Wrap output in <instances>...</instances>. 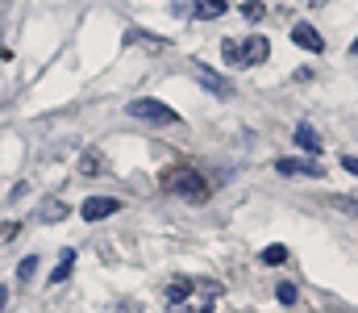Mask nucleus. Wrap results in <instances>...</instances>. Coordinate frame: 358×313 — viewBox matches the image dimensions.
I'll return each instance as SVG.
<instances>
[{
    "label": "nucleus",
    "instance_id": "f257e3e1",
    "mask_svg": "<svg viewBox=\"0 0 358 313\" xmlns=\"http://www.w3.org/2000/svg\"><path fill=\"white\" fill-rule=\"evenodd\" d=\"M163 193H176L183 201L200 205V201H208V180L196 167H167L163 172Z\"/></svg>",
    "mask_w": 358,
    "mask_h": 313
},
{
    "label": "nucleus",
    "instance_id": "f03ea898",
    "mask_svg": "<svg viewBox=\"0 0 358 313\" xmlns=\"http://www.w3.org/2000/svg\"><path fill=\"white\" fill-rule=\"evenodd\" d=\"M129 117H138V121H155V125H176L179 113L171 104L163 101H134L129 104Z\"/></svg>",
    "mask_w": 358,
    "mask_h": 313
},
{
    "label": "nucleus",
    "instance_id": "7ed1b4c3",
    "mask_svg": "<svg viewBox=\"0 0 358 313\" xmlns=\"http://www.w3.org/2000/svg\"><path fill=\"white\" fill-rule=\"evenodd\" d=\"M187 71H192V76H196L208 92H217V97H229V92H234V88H229V84H225V80H221L208 63H200V59H187Z\"/></svg>",
    "mask_w": 358,
    "mask_h": 313
},
{
    "label": "nucleus",
    "instance_id": "20e7f679",
    "mask_svg": "<svg viewBox=\"0 0 358 313\" xmlns=\"http://www.w3.org/2000/svg\"><path fill=\"white\" fill-rule=\"evenodd\" d=\"M113 213H121V201H113V197H88V201L80 205V217H84V221H104V217H113Z\"/></svg>",
    "mask_w": 358,
    "mask_h": 313
},
{
    "label": "nucleus",
    "instance_id": "39448f33",
    "mask_svg": "<svg viewBox=\"0 0 358 313\" xmlns=\"http://www.w3.org/2000/svg\"><path fill=\"white\" fill-rule=\"evenodd\" d=\"M275 172L279 176H300V180H321V163H313V159H279Z\"/></svg>",
    "mask_w": 358,
    "mask_h": 313
},
{
    "label": "nucleus",
    "instance_id": "423d86ee",
    "mask_svg": "<svg viewBox=\"0 0 358 313\" xmlns=\"http://www.w3.org/2000/svg\"><path fill=\"white\" fill-rule=\"evenodd\" d=\"M292 42H296V46H304V50H313V55H321V50H325V38H321L308 21H296V25H292Z\"/></svg>",
    "mask_w": 358,
    "mask_h": 313
},
{
    "label": "nucleus",
    "instance_id": "0eeeda50",
    "mask_svg": "<svg viewBox=\"0 0 358 313\" xmlns=\"http://www.w3.org/2000/svg\"><path fill=\"white\" fill-rule=\"evenodd\" d=\"M267 55H271V42H267V38H250V42H242V67L267 63Z\"/></svg>",
    "mask_w": 358,
    "mask_h": 313
},
{
    "label": "nucleus",
    "instance_id": "6e6552de",
    "mask_svg": "<svg viewBox=\"0 0 358 313\" xmlns=\"http://www.w3.org/2000/svg\"><path fill=\"white\" fill-rule=\"evenodd\" d=\"M296 146H300V151H308V155H317V151H321L317 130H313V125H296Z\"/></svg>",
    "mask_w": 358,
    "mask_h": 313
},
{
    "label": "nucleus",
    "instance_id": "1a4fd4ad",
    "mask_svg": "<svg viewBox=\"0 0 358 313\" xmlns=\"http://www.w3.org/2000/svg\"><path fill=\"white\" fill-rule=\"evenodd\" d=\"M71 267H76V251L67 246V251L59 255V263H55V272H50V284H63V280L71 276Z\"/></svg>",
    "mask_w": 358,
    "mask_h": 313
},
{
    "label": "nucleus",
    "instance_id": "9d476101",
    "mask_svg": "<svg viewBox=\"0 0 358 313\" xmlns=\"http://www.w3.org/2000/svg\"><path fill=\"white\" fill-rule=\"evenodd\" d=\"M67 213H71V209L63 205V201H42V205H38V221H63Z\"/></svg>",
    "mask_w": 358,
    "mask_h": 313
},
{
    "label": "nucleus",
    "instance_id": "9b49d317",
    "mask_svg": "<svg viewBox=\"0 0 358 313\" xmlns=\"http://www.w3.org/2000/svg\"><path fill=\"white\" fill-rule=\"evenodd\" d=\"M100 172H104V155L84 151V155H80V176H100Z\"/></svg>",
    "mask_w": 358,
    "mask_h": 313
},
{
    "label": "nucleus",
    "instance_id": "f8f14e48",
    "mask_svg": "<svg viewBox=\"0 0 358 313\" xmlns=\"http://www.w3.org/2000/svg\"><path fill=\"white\" fill-rule=\"evenodd\" d=\"M192 13H196V17H204V21H213V17H221V13H225V0H196V4H192Z\"/></svg>",
    "mask_w": 358,
    "mask_h": 313
},
{
    "label": "nucleus",
    "instance_id": "ddd939ff",
    "mask_svg": "<svg viewBox=\"0 0 358 313\" xmlns=\"http://www.w3.org/2000/svg\"><path fill=\"white\" fill-rule=\"evenodd\" d=\"M192 288H196L192 280H171V284H167V301H183V297H192Z\"/></svg>",
    "mask_w": 358,
    "mask_h": 313
},
{
    "label": "nucleus",
    "instance_id": "4468645a",
    "mask_svg": "<svg viewBox=\"0 0 358 313\" xmlns=\"http://www.w3.org/2000/svg\"><path fill=\"white\" fill-rule=\"evenodd\" d=\"M242 17H246V21H263V17H267V4H263V0H246V4H242Z\"/></svg>",
    "mask_w": 358,
    "mask_h": 313
},
{
    "label": "nucleus",
    "instance_id": "2eb2a0df",
    "mask_svg": "<svg viewBox=\"0 0 358 313\" xmlns=\"http://www.w3.org/2000/svg\"><path fill=\"white\" fill-rule=\"evenodd\" d=\"M283 259H287V246H267V251H263V263H267V267H279Z\"/></svg>",
    "mask_w": 358,
    "mask_h": 313
},
{
    "label": "nucleus",
    "instance_id": "dca6fc26",
    "mask_svg": "<svg viewBox=\"0 0 358 313\" xmlns=\"http://www.w3.org/2000/svg\"><path fill=\"white\" fill-rule=\"evenodd\" d=\"M221 50H225V59H229V63H238V67H242V42H221Z\"/></svg>",
    "mask_w": 358,
    "mask_h": 313
},
{
    "label": "nucleus",
    "instance_id": "f3484780",
    "mask_svg": "<svg viewBox=\"0 0 358 313\" xmlns=\"http://www.w3.org/2000/svg\"><path fill=\"white\" fill-rule=\"evenodd\" d=\"M34 272H38V259H34V255H29V259H21V263H17V280H29V276H34Z\"/></svg>",
    "mask_w": 358,
    "mask_h": 313
},
{
    "label": "nucleus",
    "instance_id": "a211bd4d",
    "mask_svg": "<svg viewBox=\"0 0 358 313\" xmlns=\"http://www.w3.org/2000/svg\"><path fill=\"white\" fill-rule=\"evenodd\" d=\"M275 293H279V301H283V305H292V301H296V288H292V284H279Z\"/></svg>",
    "mask_w": 358,
    "mask_h": 313
},
{
    "label": "nucleus",
    "instance_id": "6ab92c4d",
    "mask_svg": "<svg viewBox=\"0 0 358 313\" xmlns=\"http://www.w3.org/2000/svg\"><path fill=\"white\" fill-rule=\"evenodd\" d=\"M338 209H346V213H355L358 217V197H342V201H334Z\"/></svg>",
    "mask_w": 358,
    "mask_h": 313
},
{
    "label": "nucleus",
    "instance_id": "aec40b11",
    "mask_svg": "<svg viewBox=\"0 0 358 313\" xmlns=\"http://www.w3.org/2000/svg\"><path fill=\"white\" fill-rule=\"evenodd\" d=\"M342 167H346L350 176H358V159H355V155H346V159H342Z\"/></svg>",
    "mask_w": 358,
    "mask_h": 313
},
{
    "label": "nucleus",
    "instance_id": "412c9836",
    "mask_svg": "<svg viewBox=\"0 0 358 313\" xmlns=\"http://www.w3.org/2000/svg\"><path fill=\"white\" fill-rule=\"evenodd\" d=\"M13 234H17V225H0V242H8Z\"/></svg>",
    "mask_w": 358,
    "mask_h": 313
},
{
    "label": "nucleus",
    "instance_id": "4be33fe9",
    "mask_svg": "<svg viewBox=\"0 0 358 313\" xmlns=\"http://www.w3.org/2000/svg\"><path fill=\"white\" fill-rule=\"evenodd\" d=\"M4 301H8V293H4V288H0V309H4Z\"/></svg>",
    "mask_w": 358,
    "mask_h": 313
},
{
    "label": "nucleus",
    "instance_id": "5701e85b",
    "mask_svg": "<svg viewBox=\"0 0 358 313\" xmlns=\"http://www.w3.org/2000/svg\"><path fill=\"white\" fill-rule=\"evenodd\" d=\"M350 50H355V55H358V38H355V46H350Z\"/></svg>",
    "mask_w": 358,
    "mask_h": 313
},
{
    "label": "nucleus",
    "instance_id": "b1692460",
    "mask_svg": "<svg viewBox=\"0 0 358 313\" xmlns=\"http://www.w3.org/2000/svg\"><path fill=\"white\" fill-rule=\"evenodd\" d=\"M200 313H213V309H200Z\"/></svg>",
    "mask_w": 358,
    "mask_h": 313
}]
</instances>
